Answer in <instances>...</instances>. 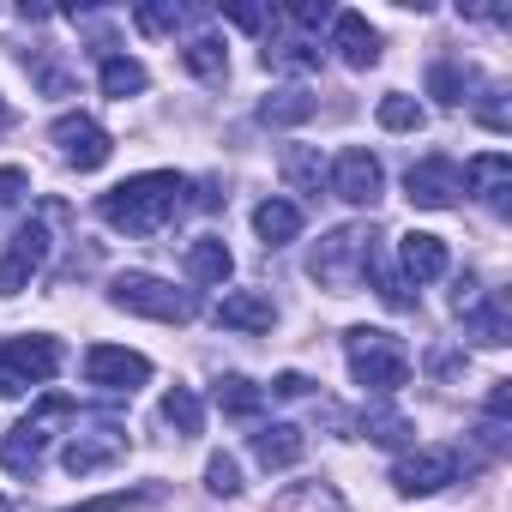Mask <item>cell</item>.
Listing matches in <instances>:
<instances>
[{"label": "cell", "instance_id": "obj_1", "mask_svg": "<svg viewBox=\"0 0 512 512\" xmlns=\"http://www.w3.org/2000/svg\"><path fill=\"white\" fill-rule=\"evenodd\" d=\"M187 211V175L175 169H151V175H127L121 187H109L97 199V217L121 235H157Z\"/></svg>", "mask_w": 512, "mask_h": 512}, {"label": "cell", "instance_id": "obj_2", "mask_svg": "<svg viewBox=\"0 0 512 512\" xmlns=\"http://www.w3.org/2000/svg\"><path fill=\"white\" fill-rule=\"evenodd\" d=\"M374 253H380V235H374L368 223H344V229H332V235L314 241V253H308V278H314L320 290H332V296H350V290L368 278Z\"/></svg>", "mask_w": 512, "mask_h": 512}, {"label": "cell", "instance_id": "obj_3", "mask_svg": "<svg viewBox=\"0 0 512 512\" xmlns=\"http://www.w3.org/2000/svg\"><path fill=\"white\" fill-rule=\"evenodd\" d=\"M344 356H350L356 386L374 392V398H392V392L410 380V350H404V338H392V332H380V326H350V332H344Z\"/></svg>", "mask_w": 512, "mask_h": 512}, {"label": "cell", "instance_id": "obj_4", "mask_svg": "<svg viewBox=\"0 0 512 512\" xmlns=\"http://www.w3.org/2000/svg\"><path fill=\"white\" fill-rule=\"evenodd\" d=\"M67 422H73V398H67V392H43V398H37V410H31L7 440H0V464H7L13 476H37V470H43L49 440H55Z\"/></svg>", "mask_w": 512, "mask_h": 512}, {"label": "cell", "instance_id": "obj_5", "mask_svg": "<svg viewBox=\"0 0 512 512\" xmlns=\"http://www.w3.org/2000/svg\"><path fill=\"white\" fill-rule=\"evenodd\" d=\"M109 302H115L121 314L163 320V326H187V320L199 314V296H193V290H175V284L157 278V272H121V278L109 284Z\"/></svg>", "mask_w": 512, "mask_h": 512}, {"label": "cell", "instance_id": "obj_6", "mask_svg": "<svg viewBox=\"0 0 512 512\" xmlns=\"http://www.w3.org/2000/svg\"><path fill=\"white\" fill-rule=\"evenodd\" d=\"M61 362H67V350H61V338H49V332L7 338V344H0V392H7V398H25L31 386L55 380Z\"/></svg>", "mask_w": 512, "mask_h": 512}, {"label": "cell", "instance_id": "obj_7", "mask_svg": "<svg viewBox=\"0 0 512 512\" xmlns=\"http://www.w3.org/2000/svg\"><path fill=\"white\" fill-rule=\"evenodd\" d=\"M121 458H127V428H121V422L73 428V434H67V452H61V464H67L73 476H97V470H109V464H121Z\"/></svg>", "mask_w": 512, "mask_h": 512}, {"label": "cell", "instance_id": "obj_8", "mask_svg": "<svg viewBox=\"0 0 512 512\" xmlns=\"http://www.w3.org/2000/svg\"><path fill=\"white\" fill-rule=\"evenodd\" d=\"M458 482V452L452 446H416V452H404L398 464H392V488L398 494H440V488H452Z\"/></svg>", "mask_w": 512, "mask_h": 512}, {"label": "cell", "instance_id": "obj_9", "mask_svg": "<svg viewBox=\"0 0 512 512\" xmlns=\"http://www.w3.org/2000/svg\"><path fill=\"white\" fill-rule=\"evenodd\" d=\"M49 139L61 145V157H67V163H73L79 175L103 169V163H109V151H115L109 127H103V121H91V115H61V121L49 127Z\"/></svg>", "mask_w": 512, "mask_h": 512}, {"label": "cell", "instance_id": "obj_10", "mask_svg": "<svg viewBox=\"0 0 512 512\" xmlns=\"http://www.w3.org/2000/svg\"><path fill=\"white\" fill-rule=\"evenodd\" d=\"M85 380H91L97 392H133V386L151 380V356L121 350V344H91V350H85Z\"/></svg>", "mask_w": 512, "mask_h": 512}, {"label": "cell", "instance_id": "obj_11", "mask_svg": "<svg viewBox=\"0 0 512 512\" xmlns=\"http://www.w3.org/2000/svg\"><path fill=\"white\" fill-rule=\"evenodd\" d=\"M404 193H410V205H422V211H446V205H458V193H464V169H458L452 157H422V163H410Z\"/></svg>", "mask_w": 512, "mask_h": 512}, {"label": "cell", "instance_id": "obj_12", "mask_svg": "<svg viewBox=\"0 0 512 512\" xmlns=\"http://www.w3.org/2000/svg\"><path fill=\"white\" fill-rule=\"evenodd\" d=\"M43 260H49V229H43V223H25V229L13 235V247L0 253V296H19V290L43 272Z\"/></svg>", "mask_w": 512, "mask_h": 512}, {"label": "cell", "instance_id": "obj_13", "mask_svg": "<svg viewBox=\"0 0 512 512\" xmlns=\"http://www.w3.org/2000/svg\"><path fill=\"white\" fill-rule=\"evenodd\" d=\"M326 181H332V193L350 199V205H380V193H386V169H380L374 151H344Z\"/></svg>", "mask_w": 512, "mask_h": 512}, {"label": "cell", "instance_id": "obj_14", "mask_svg": "<svg viewBox=\"0 0 512 512\" xmlns=\"http://www.w3.org/2000/svg\"><path fill=\"white\" fill-rule=\"evenodd\" d=\"M464 187H476V199L506 217V211H512V157H506V151L470 157V163H464Z\"/></svg>", "mask_w": 512, "mask_h": 512}, {"label": "cell", "instance_id": "obj_15", "mask_svg": "<svg viewBox=\"0 0 512 512\" xmlns=\"http://www.w3.org/2000/svg\"><path fill=\"white\" fill-rule=\"evenodd\" d=\"M332 49L344 55V67L368 73L380 61V31L362 19V13H332Z\"/></svg>", "mask_w": 512, "mask_h": 512}, {"label": "cell", "instance_id": "obj_16", "mask_svg": "<svg viewBox=\"0 0 512 512\" xmlns=\"http://www.w3.org/2000/svg\"><path fill=\"white\" fill-rule=\"evenodd\" d=\"M217 326H229V332H272L278 326V308L260 290H235V296L217 302Z\"/></svg>", "mask_w": 512, "mask_h": 512}, {"label": "cell", "instance_id": "obj_17", "mask_svg": "<svg viewBox=\"0 0 512 512\" xmlns=\"http://www.w3.org/2000/svg\"><path fill=\"white\" fill-rule=\"evenodd\" d=\"M398 260H404L410 284H434V278H446V241L428 235V229H410L404 247H398Z\"/></svg>", "mask_w": 512, "mask_h": 512}, {"label": "cell", "instance_id": "obj_18", "mask_svg": "<svg viewBox=\"0 0 512 512\" xmlns=\"http://www.w3.org/2000/svg\"><path fill=\"white\" fill-rule=\"evenodd\" d=\"M458 320H464V332L476 338V344H488V350H500V344H512V314H506V302L500 296H476V302H464L458 308Z\"/></svg>", "mask_w": 512, "mask_h": 512}, {"label": "cell", "instance_id": "obj_19", "mask_svg": "<svg viewBox=\"0 0 512 512\" xmlns=\"http://www.w3.org/2000/svg\"><path fill=\"white\" fill-rule=\"evenodd\" d=\"M302 452H308V434L296 422H272V428L253 434V458L266 470H290V464H302Z\"/></svg>", "mask_w": 512, "mask_h": 512}, {"label": "cell", "instance_id": "obj_20", "mask_svg": "<svg viewBox=\"0 0 512 512\" xmlns=\"http://www.w3.org/2000/svg\"><path fill=\"white\" fill-rule=\"evenodd\" d=\"M253 229H260L266 247H290L302 235V205L296 199H260L253 205Z\"/></svg>", "mask_w": 512, "mask_h": 512}, {"label": "cell", "instance_id": "obj_21", "mask_svg": "<svg viewBox=\"0 0 512 512\" xmlns=\"http://www.w3.org/2000/svg\"><path fill=\"white\" fill-rule=\"evenodd\" d=\"M272 512H350V506H344V494H338L326 476H314V482H290V488L272 500Z\"/></svg>", "mask_w": 512, "mask_h": 512}, {"label": "cell", "instance_id": "obj_22", "mask_svg": "<svg viewBox=\"0 0 512 512\" xmlns=\"http://www.w3.org/2000/svg\"><path fill=\"white\" fill-rule=\"evenodd\" d=\"M229 272H235V260H229V247H223L217 235L187 241V278H193V284H223Z\"/></svg>", "mask_w": 512, "mask_h": 512}, {"label": "cell", "instance_id": "obj_23", "mask_svg": "<svg viewBox=\"0 0 512 512\" xmlns=\"http://www.w3.org/2000/svg\"><path fill=\"white\" fill-rule=\"evenodd\" d=\"M97 79H103V97H121V103L151 85V73H145L133 55H103V73H97Z\"/></svg>", "mask_w": 512, "mask_h": 512}, {"label": "cell", "instance_id": "obj_24", "mask_svg": "<svg viewBox=\"0 0 512 512\" xmlns=\"http://www.w3.org/2000/svg\"><path fill=\"white\" fill-rule=\"evenodd\" d=\"M181 67H187L193 79H205V85H217V79L229 73V49H223L217 37H193V43L181 49Z\"/></svg>", "mask_w": 512, "mask_h": 512}, {"label": "cell", "instance_id": "obj_25", "mask_svg": "<svg viewBox=\"0 0 512 512\" xmlns=\"http://www.w3.org/2000/svg\"><path fill=\"white\" fill-rule=\"evenodd\" d=\"M284 181H290L296 193H320V187H326V163H320V151L290 145V151H284Z\"/></svg>", "mask_w": 512, "mask_h": 512}, {"label": "cell", "instance_id": "obj_26", "mask_svg": "<svg viewBox=\"0 0 512 512\" xmlns=\"http://www.w3.org/2000/svg\"><path fill=\"white\" fill-rule=\"evenodd\" d=\"M260 404H266V392L253 386V380H241V374H223L217 380V410L223 416H260Z\"/></svg>", "mask_w": 512, "mask_h": 512}, {"label": "cell", "instance_id": "obj_27", "mask_svg": "<svg viewBox=\"0 0 512 512\" xmlns=\"http://www.w3.org/2000/svg\"><path fill=\"white\" fill-rule=\"evenodd\" d=\"M314 115V97L308 91H272L266 103H260V121L266 127H296V121H308Z\"/></svg>", "mask_w": 512, "mask_h": 512}, {"label": "cell", "instance_id": "obj_28", "mask_svg": "<svg viewBox=\"0 0 512 512\" xmlns=\"http://www.w3.org/2000/svg\"><path fill=\"white\" fill-rule=\"evenodd\" d=\"M163 422H169L175 434H199V428H205V404H199L187 386H169V398H163Z\"/></svg>", "mask_w": 512, "mask_h": 512}, {"label": "cell", "instance_id": "obj_29", "mask_svg": "<svg viewBox=\"0 0 512 512\" xmlns=\"http://www.w3.org/2000/svg\"><path fill=\"white\" fill-rule=\"evenodd\" d=\"M428 91H434L446 109H458V103H470V73H464L458 61H434V73H428Z\"/></svg>", "mask_w": 512, "mask_h": 512}, {"label": "cell", "instance_id": "obj_30", "mask_svg": "<svg viewBox=\"0 0 512 512\" xmlns=\"http://www.w3.org/2000/svg\"><path fill=\"white\" fill-rule=\"evenodd\" d=\"M362 434H368L374 446H404L416 428H410V416H398V410H386V404H380V410H368V416H362Z\"/></svg>", "mask_w": 512, "mask_h": 512}, {"label": "cell", "instance_id": "obj_31", "mask_svg": "<svg viewBox=\"0 0 512 512\" xmlns=\"http://www.w3.org/2000/svg\"><path fill=\"white\" fill-rule=\"evenodd\" d=\"M428 115H422V103L416 97H404V91H392V97H380V127L386 133H416Z\"/></svg>", "mask_w": 512, "mask_h": 512}, {"label": "cell", "instance_id": "obj_32", "mask_svg": "<svg viewBox=\"0 0 512 512\" xmlns=\"http://www.w3.org/2000/svg\"><path fill=\"white\" fill-rule=\"evenodd\" d=\"M266 67L272 73H314L320 67V49L314 43H272L266 49Z\"/></svg>", "mask_w": 512, "mask_h": 512}, {"label": "cell", "instance_id": "obj_33", "mask_svg": "<svg viewBox=\"0 0 512 512\" xmlns=\"http://www.w3.org/2000/svg\"><path fill=\"white\" fill-rule=\"evenodd\" d=\"M205 488H211V494H223V500H229V494H241V464H235L229 452H217V458L205 464Z\"/></svg>", "mask_w": 512, "mask_h": 512}, {"label": "cell", "instance_id": "obj_34", "mask_svg": "<svg viewBox=\"0 0 512 512\" xmlns=\"http://www.w3.org/2000/svg\"><path fill=\"white\" fill-rule=\"evenodd\" d=\"M145 500H157V488H121V494H97V500H85V506H67V512H121V506H145Z\"/></svg>", "mask_w": 512, "mask_h": 512}, {"label": "cell", "instance_id": "obj_35", "mask_svg": "<svg viewBox=\"0 0 512 512\" xmlns=\"http://www.w3.org/2000/svg\"><path fill=\"white\" fill-rule=\"evenodd\" d=\"M133 25H139V31H151V37H163V31H175V25H181V7H139V13H133Z\"/></svg>", "mask_w": 512, "mask_h": 512}, {"label": "cell", "instance_id": "obj_36", "mask_svg": "<svg viewBox=\"0 0 512 512\" xmlns=\"http://www.w3.org/2000/svg\"><path fill=\"white\" fill-rule=\"evenodd\" d=\"M25 193H31V175L7 163V169H0V205H13V199H25Z\"/></svg>", "mask_w": 512, "mask_h": 512}, {"label": "cell", "instance_id": "obj_37", "mask_svg": "<svg viewBox=\"0 0 512 512\" xmlns=\"http://www.w3.org/2000/svg\"><path fill=\"white\" fill-rule=\"evenodd\" d=\"M476 115H482V121H488L494 133H506V127H512V115H506V103H500V91H488V103H482Z\"/></svg>", "mask_w": 512, "mask_h": 512}, {"label": "cell", "instance_id": "obj_38", "mask_svg": "<svg viewBox=\"0 0 512 512\" xmlns=\"http://www.w3.org/2000/svg\"><path fill=\"white\" fill-rule=\"evenodd\" d=\"M272 392H278V398H308V374H296V368H290V374H278V380H272Z\"/></svg>", "mask_w": 512, "mask_h": 512}, {"label": "cell", "instance_id": "obj_39", "mask_svg": "<svg viewBox=\"0 0 512 512\" xmlns=\"http://www.w3.org/2000/svg\"><path fill=\"white\" fill-rule=\"evenodd\" d=\"M506 410H512V380H494V392H488V416L506 422Z\"/></svg>", "mask_w": 512, "mask_h": 512}, {"label": "cell", "instance_id": "obj_40", "mask_svg": "<svg viewBox=\"0 0 512 512\" xmlns=\"http://www.w3.org/2000/svg\"><path fill=\"white\" fill-rule=\"evenodd\" d=\"M223 13H229V19H235V25H241V31H260V25H266V19H272V13H266V7H223Z\"/></svg>", "mask_w": 512, "mask_h": 512}, {"label": "cell", "instance_id": "obj_41", "mask_svg": "<svg viewBox=\"0 0 512 512\" xmlns=\"http://www.w3.org/2000/svg\"><path fill=\"white\" fill-rule=\"evenodd\" d=\"M7 121H13V109H7V97H0V127H7Z\"/></svg>", "mask_w": 512, "mask_h": 512}, {"label": "cell", "instance_id": "obj_42", "mask_svg": "<svg viewBox=\"0 0 512 512\" xmlns=\"http://www.w3.org/2000/svg\"><path fill=\"white\" fill-rule=\"evenodd\" d=\"M0 512H13V506H7V494H0Z\"/></svg>", "mask_w": 512, "mask_h": 512}]
</instances>
